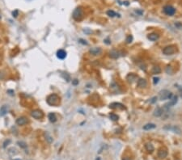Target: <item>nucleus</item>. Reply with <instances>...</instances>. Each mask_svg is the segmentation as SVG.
<instances>
[{"instance_id": "6e6552de", "label": "nucleus", "mask_w": 182, "mask_h": 160, "mask_svg": "<svg viewBox=\"0 0 182 160\" xmlns=\"http://www.w3.org/2000/svg\"><path fill=\"white\" fill-rule=\"evenodd\" d=\"M89 52L93 56H98V55H100L102 53V49L100 47H93V48L90 49Z\"/></svg>"}, {"instance_id": "ea45409f", "label": "nucleus", "mask_w": 182, "mask_h": 160, "mask_svg": "<svg viewBox=\"0 0 182 160\" xmlns=\"http://www.w3.org/2000/svg\"><path fill=\"white\" fill-rule=\"evenodd\" d=\"M136 12H137V13H138V14H139V15H142V11H136Z\"/></svg>"}, {"instance_id": "58836bf2", "label": "nucleus", "mask_w": 182, "mask_h": 160, "mask_svg": "<svg viewBox=\"0 0 182 160\" xmlns=\"http://www.w3.org/2000/svg\"><path fill=\"white\" fill-rule=\"evenodd\" d=\"M104 42L106 43V44H108V45H109L110 43H111V42H108V39H106V40H104Z\"/></svg>"}, {"instance_id": "393cba45", "label": "nucleus", "mask_w": 182, "mask_h": 160, "mask_svg": "<svg viewBox=\"0 0 182 160\" xmlns=\"http://www.w3.org/2000/svg\"><path fill=\"white\" fill-rule=\"evenodd\" d=\"M109 117H110V119L112 120H113V121H117V120H118V119H119V116L115 113H110Z\"/></svg>"}, {"instance_id": "5701e85b", "label": "nucleus", "mask_w": 182, "mask_h": 160, "mask_svg": "<svg viewBox=\"0 0 182 160\" xmlns=\"http://www.w3.org/2000/svg\"><path fill=\"white\" fill-rule=\"evenodd\" d=\"M151 72H152V74H159V73L161 72V68H160L159 66H154L153 68H152Z\"/></svg>"}, {"instance_id": "bb28decb", "label": "nucleus", "mask_w": 182, "mask_h": 160, "mask_svg": "<svg viewBox=\"0 0 182 160\" xmlns=\"http://www.w3.org/2000/svg\"><path fill=\"white\" fill-rule=\"evenodd\" d=\"M17 144L21 148H26L27 147V144L24 142H18Z\"/></svg>"}, {"instance_id": "7c9ffc66", "label": "nucleus", "mask_w": 182, "mask_h": 160, "mask_svg": "<svg viewBox=\"0 0 182 160\" xmlns=\"http://www.w3.org/2000/svg\"><path fill=\"white\" fill-rule=\"evenodd\" d=\"M159 78H158V77H155V78H153V83H154V85H156L159 82Z\"/></svg>"}, {"instance_id": "ddd939ff", "label": "nucleus", "mask_w": 182, "mask_h": 160, "mask_svg": "<svg viewBox=\"0 0 182 160\" xmlns=\"http://www.w3.org/2000/svg\"><path fill=\"white\" fill-rule=\"evenodd\" d=\"M138 78V76L136 75V74H133V73H131V74H128L127 77H126V79L128 80V82H130V83H132V82H135L136 80H137Z\"/></svg>"}, {"instance_id": "4c0bfd02", "label": "nucleus", "mask_w": 182, "mask_h": 160, "mask_svg": "<svg viewBox=\"0 0 182 160\" xmlns=\"http://www.w3.org/2000/svg\"><path fill=\"white\" fill-rule=\"evenodd\" d=\"M122 160H132V159L129 157H124L123 159H122Z\"/></svg>"}, {"instance_id": "cd10ccee", "label": "nucleus", "mask_w": 182, "mask_h": 160, "mask_svg": "<svg viewBox=\"0 0 182 160\" xmlns=\"http://www.w3.org/2000/svg\"><path fill=\"white\" fill-rule=\"evenodd\" d=\"M62 77L67 81V82H69L70 79V77L68 74H67V73H65V74H62Z\"/></svg>"}, {"instance_id": "b1692460", "label": "nucleus", "mask_w": 182, "mask_h": 160, "mask_svg": "<svg viewBox=\"0 0 182 160\" xmlns=\"http://www.w3.org/2000/svg\"><path fill=\"white\" fill-rule=\"evenodd\" d=\"M107 15H108V16H110V17H114V16H118V17H120V15H119V14H117L115 11H112V10H109V11H107Z\"/></svg>"}, {"instance_id": "412c9836", "label": "nucleus", "mask_w": 182, "mask_h": 160, "mask_svg": "<svg viewBox=\"0 0 182 160\" xmlns=\"http://www.w3.org/2000/svg\"><path fill=\"white\" fill-rule=\"evenodd\" d=\"M145 148H146V150H147L148 152H150V153L153 152L154 150H155V148H154V146L152 145L151 143H150V142H147V143L145 144Z\"/></svg>"}, {"instance_id": "6ab92c4d", "label": "nucleus", "mask_w": 182, "mask_h": 160, "mask_svg": "<svg viewBox=\"0 0 182 160\" xmlns=\"http://www.w3.org/2000/svg\"><path fill=\"white\" fill-rule=\"evenodd\" d=\"M155 128H156V125L155 124L153 123H148L147 124H145V125L143 126V129L144 130H151V129H155Z\"/></svg>"}, {"instance_id": "473e14b6", "label": "nucleus", "mask_w": 182, "mask_h": 160, "mask_svg": "<svg viewBox=\"0 0 182 160\" xmlns=\"http://www.w3.org/2000/svg\"><path fill=\"white\" fill-rule=\"evenodd\" d=\"M10 142H11V140H6V141H5V142H4V143H3V147H6V146H7V145H8V144L10 143Z\"/></svg>"}, {"instance_id": "423d86ee", "label": "nucleus", "mask_w": 182, "mask_h": 160, "mask_svg": "<svg viewBox=\"0 0 182 160\" xmlns=\"http://www.w3.org/2000/svg\"><path fill=\"white\" fill-rule=\"evenodd\" d=\"M31 116H33V118L35 119H41V118L43 117V112L41 111V110H33L31 112Z\"/></svg>"}, {"instance_id": "1a4fd4ad", "label": "nucleus", "mask_w": 182, "mask_h": 160, "mask_svg": "<svg viewBox=\"0 0 182 160\" xmlns=\"http://www.w3.org/2000/svg\"><path fill=\"white\" fill-rule=\"evenodd\" d=\"M56 55H57V58L58 59H60V60H64V59L66 58V52L64 50V49H58V50L57 51Z\"/></svg>"}, {"instance_id": "f03ea898", "label": "nucleus", "mask_w": 182, "mask_h": 160, "mask_svg": "<svg viewBox=\"0 0 182 160\" xmlns=\"http://www.w3.org/2000/svg\"><path fill=\"white\" fill-rule=\"evenodd\" d=\"M173 93L169 91L168 90H163L159 92V99L160 100H171L173 98Z\"/></svg>"}, {"instance_id": "4468645a", "label": "nucleus", "mask_w": 182, "mask_h": 160, "mask_svg": "<svg viewBox=\"0 0 182 160\" xmlns=\"http://www.w3.org/2000/svg\"><path fill=\"white\" fill-rule=\"evenodd\" d=\"M110 108H112V109H117V108H118V109H124L125 107L123 104H120V103H112V104H110Z\"/></svg>"}, {"instance_id": "a19ab883", "label": "nucleus", "mask_w": 182, "mask_h": 160, "mask_svg": "<svg viewBox=\"0 0 182 160\" xmlns=\"http://www.w3.org/2000/svg\"><path fill=\"white\" fill-rule=\"evenodd\" d=\"M14 160H20V159H14Z\"/></svg>"}, {"instance_id": "0eeeda50", "label": "nucleus", "mask_w": 182, "mask_h": 160, "mask_svg": "<svg viewBox=\"0 0 182 160\" xmlns=\"http://www.w3.org/2000/svg\"><path fill=\"white\" fill-rule=\"evenodd\" d=\"M177 101H178V97L177 96H173V98L171 99V100L168 103V104H166L165 105H164V108H166V109H168V108H169V107H173V106H174L177 103Z\"/></svg>"}, {"instance_id": "c9c22d12", "label": "nucleus", "mask_w": 182, "mask_h": 160, "mask_svg": "<svg viewBox=\"0 0 182 160\" xmlns=\"http://www.w3.org/2000/svg\"><path fill=\"white\" fill-rule=\"evenodd\" d=\"M84 32L85 33H87V34H90V33H92V31H91V30H88V28H87V29H84Z\"/></svg>"}, {"instance_id": "a211bd4d", "label": "nucleus", "mask_w": 182, "mask_h": 160, "mask_svg": "<svg viewBox=\"0 0 182 160\" xmlns=\"http://www.w3.org/2000/svg\"><path fill=\"white\" fill-rule=\"evenodd\" d=\"M109 57L111 58H113V59H117L120 57V53L117 50H112L109 52Z\"/></svg>"}, {"instance_id": "2f4dec72", "label": "nucleus", "mask_w": 182, "mask_h": 160, "mask_svg": "<svg viewBox=\"0 0 182 160\" xmlns=\"http://www.w3.org/2000/svg\"><path fill=\"white\" fill-rule=\"evenodd\" d=\"M79 43H81V44L83 45H88V42H87L86 41H84V39H79Z\"/></svg>"}, {"instance_id": "f704fd0d", "label": "nucleus", "mask_w": 182, "mask_h": 160, "mask_svg": "<svg viewBox=\"0 0 182 160\" xmlns=\"http://www.w3.org/2000/svg\"><path fill=\"white\" fill-rule=\"evenodd\" d=\"M72 84L73 85H77L79 84V80L78 79H74L72 81Z\"/></svg>"}, {"instance_id": "9d476101", "label": "nucleus", "mask_w": 182, "mask_h": 160, "mask_svg": "<svg viewBox=\"0 0 182 160\" xmlns=\"http://www.w3.org/2000/svg\"><path fill=\"white\" fill-rule=\"evenodd\" d=\"M28 122V120L27 117H25V116H20V117H19L16 120L15 123H16L18 125H24Z\"/></svg>"}, {"instance_id": "f3484780", "label": "nucleus", "mask_w": 182, "mask_h": 160, "mask_svg": "<svg viewBox=\"0 0 182 160\" xmlns=\"http://www.w3.org/2000/svg\"><path fill=\"white\" fill-rule=\"evenodd\" d=\"M163 112V110L161 108H159V107H157L155 109V111H154V116H156V117H159V116H162Z\"/></svg>"}, {"instance_id": "9b49d317", "label": "nucleus", "mask_w": 182, "mask_h": 160, "mask_svg": "<svg viewBox=\"0 0 182 160\" xmlns=\"http://www.w3.org/2000/svg\"><path fill=\"white\" fill-rule=\"evenodd\" d=\"M168 156V151L164 148H162L158 151V157L159 159H165Z\"/></svg>"}, {"instance_id": "c85d7f7f", "label": "nucleus", "mask_w": 182, "mask_h": 160, "mask_svg": "<svg viewBox=\"0 0 182 160\" xmlns=\"http://www.w3.org/2000/svg\"><path fill=\"white\" fill-rule=\"evenodd\" d=\"M132 41H133V37H132L131 35H129L127 37V38H126V42H127L128 44H130V43L132 42Z\"/></svg>"}, {"instance_id": "7ed1b4c3", "label": "nucleus", "mask_w": 182, "mask_h": 160, "mask_svg": "<svg viewBox=\"0 0 182 160\" xmlns=\"http://www.w3.org/2000/svg\"><path fill=\"white\" fill-rule=\"evenodd\" d=\"M163 12H164L167 15H169V16H172L174 14L176 13V9L174 8L173 6L171 5H167L163 7Z\"/></svg>"}, {"instance_id": "4be33fe9", "label": "nucleus", "mask_w": 182, "mask_h": 160, "mask_svg": "<svg viewBox=\"0 0 182 160\" xmlns=\"http://www.w3.org/2000/svg\"><path fill=\"white\" fill-rule=\"evenodd\" d=\"M48 118H49V121L52 122V123H54V122L57 121V116H56V115H55L54 113H53V112H50V113H49Z\"/></svg>"}, {"instance_id": "c756f323", "label": "nucleus", "mask_w": 182, "mask_h": 160, "mask_svg": "<svg viewBox=\"0 0 182 160\" xmlns=\"http://www.w3.org/2000/svg\"><path fill=\"white\" fill-rule=\"evenodd\" d=\"M18 15H19V11H18V10H15L14 11H12V15H13V17L16 18V17L18 16Z\"/></svg>"}, {"instance_id": "72a5a7b5", "label": "nucleus", "mask_w": 182, "mask_h": 160, "mask_svg": "<svg viewBox=\"0 0 182 160\" xmlns=\"http://www.w3.org/2000/svg\"><path fill=\"white\" fill-rule=\"evenodd\" d=\"M176 26H177L178 28H180V29H182V23H176Z\"/></svg>"}, {"instance_id": "dca6fc26", "label": "nucleus", "mask_w": 182, "mask_h": 160, "mask_svg": "<svg viewBox=\"0 0 182 160\" xmlns=\"http://www.w3.org/2000/svg\"><path fill=\"white\" fill-rule=\"evenodd\" d=\"M147 38L151 41H155L159 38V36L157 33H151L147 36Z\"/></svg>"}, {"instance_id": "e433bc0d", "label": "nucleus", "mask_w": 182, "mask_h": 160, "mask_svg": "<svg viewBox=\"0 0 182 160\" xmlns=\"http://www.w3.org/2000/svg\"><path fill=\"white\" fill-rule=\"evenodd\" d=\"M156 100H157V97H153V98L151 99V104H154V103H155V102L156 101Z\"/></svg>"}, {"instance_id": "a878e982", "label": "nucleus", "mask_w": 182, "mask_h": 160, "mask_svg": "<svg viewBox=\"0 0 182 160\" xmlns=\"http://www.w3.org/2000/svg\"><path fill=\"white\" fill-rule=\"evenodd\" d=\"M8 153L11 155H16V154H17V151H16V149H15V148H13L12 147V148H11V149H9Z\"/></svg>"}, {"instance_id": "f257e3e1", "label": "nucleus", "mask_w": 182, "mask_h": 160, "mask_svg": "<svg viewBox=\"0 0 182 160\" xmlns=\"http://www.w3.org/2000/svg\"><path fill=\"white\" fill-rule=\"evenodd\" d=\"M46 101L49 105L56 106V105H58V103H59V97L58 96V95L52 94V95H50V96H49L48 97H47Z\"/></svg>"}, {"instance_id": "f8f14e48", "label": "nucleus", "mask_w": 182, "mask_h": 160, "mask_svg": "<svg viewBox=\"0 0 182 160\" xmlns=\"http://www.w3.org/2000/svg\"><path fill=\"white\" fill-rule=\"evenodd\" d=\"M138 87L140 88H143V87H146L147 85V80L145 79V78H139V79L138 80Z\"/></svg>"}, {"instance_id": "aec40b11", "label": "nucleus", "mask_w": 182, "mask_h": 160, "mask_svg": "<svg viewBox=\"0 0 182 160\" xmlns=\"http://www.w3.org/2000/svg\"><path fill=\"white\" fill-rule=\"evenodd\" d=\"M45 140H46V142H48L49 144H51L53 142V138L52 136L49 133V132H45Z\"/></svg>"}, {"instance_id": "2eb2a0df", "label": "nucleus", "mask_w": 182, "mask_h": 160, "mask_svg": "<svg viewBox=\"0 0 182 160\" xmlns=\"http://www.w3.org/2000/svg\"><path fill=\"white\" fill-rule=\"evenodd\" d=\"M8 106L7 105H3L0 108V116H4L8 112Z\"/></svg>"}, {"instance_id": "39448f33", "label": "nucleus", "mask_w": 182, "mask_h": 160, "mask_svg": "<svg viewBox=\"0 0 182 160\" xmlns=\"http://www.w3.org/2000/svg\"><path fill=\"white\" fill-rule=\"evenodd\" d=\"M73 18H74L75 20H80L83 17V11L80 7H77L75 10L74 12H73Z\"/></svg>"}, {"instance_id": "20e7f679", "label": "nucleus", "mask_w": 182, "mask_h": 160, "mask_svg": "<svg viewBox=\"0 0 182 160\" xmlns=\"http://www.w3.org/2000/svg\"><path fill=\"white\" fill-rule=\"evenodd\" d=\"M176 52V47L174 45H168L163 49V53L165 55H172Z\"/></svg>"}]
</instances>
